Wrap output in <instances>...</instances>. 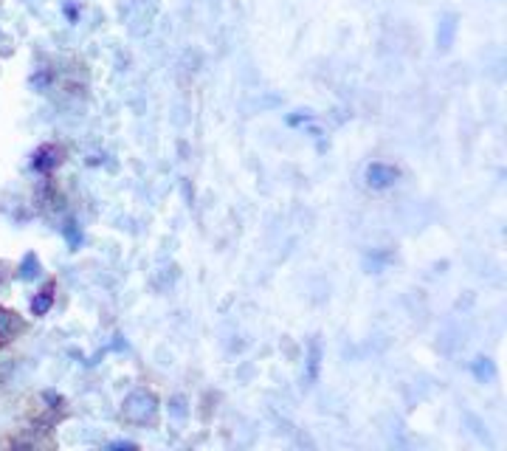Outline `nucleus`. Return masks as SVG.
<instances>
[{"label": "nucleus", "mask_w": 507, "mask_h": 451, "mask_svg": "<svg viewBox=\"0 0 507 451\" xmlns=\"http://www.w3.org/2000/svg\"><path fill=\"white\" fill-rule=\"evenodd\" d=\"M474 375H476L479 381H493V378H496V367H493V361H490V358H476Z\"/></svg>", "instance_id": "obj_8"}, {"label": "nucleus", "mask_w": 507, "mask_h": 451, "mask_svg": "<svg viewBox=\"0 0 507 451\" xmlns=\"http://www.w3.org/2000/svg\"><path fill=\"white\" fill-rule=\"evenodd\" d=\"M121 415H124V420L138 423V426L153 423L156 415H158V401H156V395L147 392V390H135V392H130V395L124 398Z\"/></svg>", "instance_id": "obj_1"}, {"label": "nucleus", "mask_w": 507, "mask_h": 451, "mask_svg": "<svg viewBox=\"0 0 507 451\" xmlns=\"http://www.w3.org/2000/svg\"><path fill=\"white\" fill-rule=\"evenodd\" d=\"M454 37H457V15H446L440 29H437V45L443 51H448L454 45Z\"/></svg>", "instance_id": "obj_4"}, {"label": "nucleus", "mask_w": 507, "mask_h": 451, "mask_svg": "<svg viewBox=\"0 0 507 451\" xmlns=\"http://www.w3.org/2000/svg\"><path fill=\"white\" fill-rule=\"evenodd\" d=\"M305 121H310V113H299V116H287V124H291V127H296V124H305Z\"/></svg>", "instance_id": "obj_12"}, {"label": "nucleus", "mask_w": 507, "mask_h": 451, "mask_svg": "<svg viewBox=\"0 0 507 451\" xmlns=\"http://www.w3.org/2000/svg\"><path fill=\"white\" fill-rule=\"evenodd\" d=\"M186 404H183V398H172V415L175 417H186V409H183Z\"/></svg>", "instance_id": "obj_11"}, {"label": "nucleus", "mask_w": 507, "mask_h": 451, "mask_svg": "<svg viewBox=\"0 0 507 451\" xmlns=\"http://www.w3.org/2000/svg\"><path fill=\"white\" fill-rule=\"evenodd\" d=\"M43 274V265H40V260L29 251L26 257H23V265H20V279H37Z\"/></svg>", "instance_id": "obj_6"}, {"label": "nucleus", "mask_w": 507, "mask_h": 451, "mask_svg": "<svg viewBox=\"0 0 507 451\" xmlns=\"http://www.w3.org/2000/svg\"><path fill=\"white\" fill-rule=\"evenodd\" d=\"M62 232H65V237H68L70 249H80V243H82V235L77 232V226H74V223H65V226H62Z\"/></svg>", "instance_id": "obj_9"}, {"label": "nucleus", "mask_w": 507, "mask_h": 451, "mask_svg": "<svg viewBox=\"0 0 507 451\" xmlns=\"http://www.w3.org/2000/svg\"><path fill=\"white\" fill-rule=\"evenodd\" d=\"M364 178H367V184H370L372 189H389V186L400 178V172H398V167H392V164L375 161V164H370V167H367Z\"/></svg>", "instance_id": "obj_2"}, {"label": "nucleus", "mask_w": 507, "mask_h": 451, "mask_svg": "<svg viewBox=\"0 0 507 451\" xmlns=\"http://www.w3.org/2000/svg\"><path fill=\"white\" fill-rule=\"evenodd\" d=\"M65 15H68L70 20H77V6H65Z\"/></svg>", "instance_id": "obj_13"}, {"label": "nucleus", "mask_w": 507, "mask_h": 451, "mask_svg": "<svg viewBox=\"0 0 507 451\" xmlns=\"http://www.w3.org/2000/svg\"><path fill=\"white\" fill-rule=\"evenodd\" d=\"M59 164V149L54 147V144H45V147H40L37 153H34V158H31V167L34 170H40V172H45V170H54Z\"/></svg>", "instance_id": "obj_3"}, {"label": "nucleus", "mask_w": 507, "mask_h": 451, "mask_svg": "<svg viewBox=\"0 0 507 451\" xmlns=\"http://www.w3.org/2000/svg\"><path fill=\"white\" fill-rule=\"evenodd\" d=\"M51 302H54V290H51V288H45V290H40V293L31 299V311H34L37 316H43V313H48Z\"/></svg>", "instance_id": "obj_7"}, {"label": "nucleus", "mask_w": 507, "mask_h": 451, "mask_svg": "<svg viewBox=\"0 0 507 451\" xmlns=\"http://www.w3.org/2000/svg\"><path fill=\"white\" fill-rule=\"evenodd\" d=\"M20 330H23V322L17 319V313H9V311L0 308V341H9Z\"/></svg>", "instance_id": "obj_5"}, {"label": "nucleus", "mask_w": 507, "mask_h": 451, "mask_svg": "<svg viewBox=\"0 0 507 451\" xmlns=\"http://www.w3.org/2000/svg\"><path fill=\"white\" fill-rule=\"evenodd\" d=\"M319 358H321V347H319V341H313L310 344V381L319 375Z\"/></svg>", "instance_id": "obj_10"}]
</instances>
